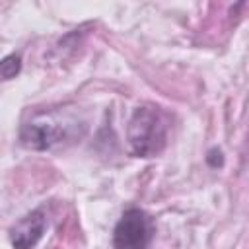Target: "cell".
Masks as SVG:
<instances>
[{"instance_id": "7a4b0ae2", "label": "cell", "mask_w": 249, "mask_h": 249, "mask_svg": "<svg viewBox=\"0 0 249 249\" xmlns=\"http://www.w3.org/2000/svg\"><path fill=\"white\" fill-rule=\"evenodd\" d=\"M156 226L142 208H126L113 228V249H148L154 241Z\"/></svg>"}, {"instance_id": "277c9868", "label": "cell", "mask_w": 249, "mask_h": 249, "mask_svg": "<svg viewBox=\"0 0 249 249\" xmlns=\"http://www.w3.org/2000/svg\"><path fill=\"white\" fill-rule=\"evenodd\" d=\"M47 230V216L43 210H31L21 216L8 231L14 249H33Z\"/></svg>"}, {"instance_id": "8992f818", "label": "cell", "mask_w": 249, "mask_h": 249, "mask_svg": "<svg viewBox=\"0 0 249 249\" xmlns=\"http://www.w3.org/2000/svg\"><path fill=\"white\" fill-rule=\"evenodd\" d=\"M206 163H208L210 167H222V163H224L222 152H220L218 148H212V150L208 152V156H206Z\"/></svg>"}, {"instance_id": "3957f363", "label": "cell", "mask_w": 249, "mask_h": 249, "mask_svg": "<svg viewBox=\"0 0 249 249\" xmlns=\"http://www.w3.org/2000/svg\"><path fill=\"white\" fill-rule=\"evenodd\" d=\"M66 138V126L54 119L53 115H37L33 121L21 124L19 128V140L25 148L43 152L53 148L54 144L62 142Z\"/></svg>"}, {"instance_id": "5b68a950", "label": "cell", "mask_w": 249, "mask_h": 249, "mask_svg": "<svg viewBox=\"0 0 249 249\" xmlns=\"http://www.w3.org/2000/svg\"><path fill=\"white\" fill-rule=\"evenodd\" d=\"M21 72V56L18 53H12L2 58L0 62V76L2 80H12Z\"/></svg>"}, {"instance_id": "6da1fadb", "label": "cell", "mask_w": 249, "mask_h": 249, "mask_svg": "<svg viewBox=\"0 0 249 249\" xmlns=\"http://www.w3.org/2000/svg\"><path fill=\"white\" fill-rule=\"evenodd\" d=\"M167 117L158 105L142 103L134 107L126 124V140L130 152L136 158L160 156L167 144Z\"/></svg>"}]
</instances>
